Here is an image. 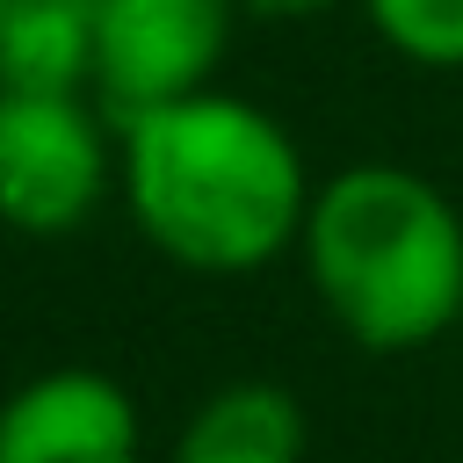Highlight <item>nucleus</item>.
Here are the masks:
<instances>
[{
  "instance_id": "1",
  "label": "nucleus",
  "mask_w": 463,
  "mask_h": 463,
  "mask_svg": "<svg viewBox=\"0 0 463 463\" xmlns=\"http://www.w3.org/2000/svg\"><path fill=\"white\" fill-rule=\"evenodd\" d=\"M116 188L137 239L188 275H253L282 260L311 210L297 137L239 94H181L116 123Z\"/></svg>"
},
{
  "instance_id": "2",
  "label": "nucleus",
  "mask_w": 463,
  "mask_h": 463,
  "mask_svg": "<svg viewBox=\"0 0 463 463\" xmlns=\"http://www.w3.org/2000/svg\"><path fill=\"white\" fill-rule=\"evenodd\" d=\"M297 260L333 326L369 354H412L463 326V217L412 166H340L311 188Z\"/></svg>"
},
{
  "instance_id": "3",
  "label": "nucleus",
  "mask_w": 463,
  "mask_h": 463,
  "mask_svg": "<svg viewBox=\"0 0 463 463\" xmlns=\"http://www.w3.org/2000/svg\"><path fill=\"white\" fill-rule=\"evenodd\" d=\"M116 181V145L87 94H0V224L22 239L80 232Z\"/></svg>"
},
{
  "instance_id": "4",
  "label": "nucleus",
  "mask_w": 463,
  "mask_h": 463,
  "mask_svg": "<svg viewBox=\"0 0 463 463\" xmlns=\"http://www.w3.org/2000/svg\"><path fill=\"white\" fill-rule=\"evenodd\" d=\"M239 0H101L94 14V94L116 123L203 94L232 51Z\"/></svg>"
},
{
  "instance_id": "5",
  "label": "nucleus",
  "mask_w": 463,
  "mask_h": 463,
  "mask_svg": "<svg viewBox=\"0 0 463 463\" xmlns=\"http://www.w3.org/2000/svg\"><path fill=\"white\" fill-rule=\"evenodd\" d=\"M0 463H145L137 398L109 369H43L0 398Z\"/></svg>"
},
{
  "instance_id": "6",
  "label": "nucleus",
  "mask_w": 463,
  "mask_h": 463,
  "mask_svg": "<svg viewBox=\"0 0 463 463\" xmlns=\"http://www.w3.org/2000/svg\"><path fill=\"white\" fill-rule=\"evenodd\" d=\"M304 449H311V420L297 391L268 376H239V383H217L181 420L166 463H304Z\"/></svg>"
},
{
  "instance_id": "7",
  "label": "nucleus",
  "mask_w": 463,
  "mask_h": 463,
  "mask_svg": "<svg viewBox=\"0 0 463 463\" xmlns=\"http://www.w3.org/2000/svg\"><path fill=\"white\" fill-rule=\"evenodd\" d=\"M101 0H0V80L22 94H87Z\"/></svg>"
},
{
  "instance_id": "8",
  "label": "nucleus",
  "mask_w": 463,
  "mask_h": 463,
  "mask_svg": "<svg viewBox=\"0 0 463 463\" xmlns=\"http://www.w3.org/2000/svg\"><path fill=\"white\" fill-rule=\"evenodd\" d=\"M376 36L427 65V72H463V0H362Z\"/></svg>"
},
{
  "instance_id": "9",
  "label": "nucleus",
  "mask_w": 463,
  "mask_h": 463,
  "mask_svg": "<svg viewBox=\"0 0 463 463\" xmlns=\"http://www.w3.org/2000/svg\"><path fill=\"white\" fill-rule=\"evenodd\" d=\"M246 14H275V22H297V14H318V7H333V0H239Z\"/></svg>"
},
{
  "instance_id": "10",
  "label": "nucleus",
  "mask_w": 463,
  "mask_h": 463,
  "mask_svg": "<svg viewBox=\"0 0 463 463\" xmlns=\"http://www.w3.org/2000/svg\"><path fill=\"white\" fill-rule=\"evenodd\" d=\"M0 94H7V80H0Z\"/></svg>"
}]
</instances>
